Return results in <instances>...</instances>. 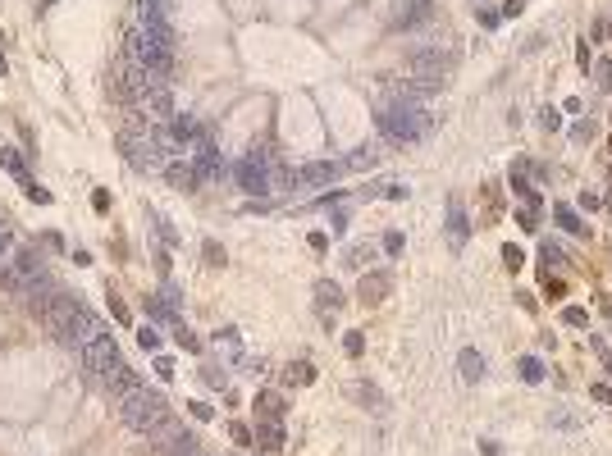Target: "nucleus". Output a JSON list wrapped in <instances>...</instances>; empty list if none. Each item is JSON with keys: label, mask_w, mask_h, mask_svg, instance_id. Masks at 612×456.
Instances as JSON below:
<instances>
[{"label": "nucleus", "mask_w": 612, "mask_h": 456, "mask_svg": "<svg viewBox=\"0 0 612 456\" xmlns=\"http://www.w3.org/2000/svg\"><path fill=\"white\" fill-rule=\"evenodd\" d=\"M23 183H28V196H33L37 206H46V201H51V192H46V187H37L33 178H23Z\"/></svg>", "instance_id": "30"}, {"label": "nucleus", "mask_w": 612, "mask_h": 456, "mask_svg": "<svg viewBox=\"0 0 612 456\" xmlns=\"http://www.w3.org/2000/svg\"><path fill=\"white\" fill-rule=\"evenodd\" d=\"M594 402H612V388H608V383H594Z\"/></svg>", "instance_id": "40"}, {"label": "nucleus", "mask_w": 612, "mask_h": 456, "mask_svg": "<svg viewBox=\"0 0 612 456\" xmlns=\"http://www.w3.org/2000/svg\"><path fill=\"white\" fill-rule=\"evenodd\" d=\"M187 164H192V174H197V178H224V155H219V146H215V141H206V137L192 141Z\"/></svg>", "instance_id": "7"}, {"label": "nucleus", "mask_w": 612, "mask_h": 456, "mask_svg": "<svg viewBox=\"0 0 612 456\" xmlns=\"http://www.w3.org/2000/svg\"><path fill=\"white\" fill-rule=\"evenodd\" d=\"M270 155H242L238 164H233V183L242 187V192H252V196H270Z\"/></svg>", "instance_id": "4"}, {"label": "nucleus", "mask_w": 612, "mask_h": 456, "mask_svg": "<svg viewBox=\"0 0 612 456\" xmlns=\"http://www.w3.org/2000/svg\"><path fill=\"white\" fill-rule=\"evenodd\" d=\"M83 310V306L74 301V297H60V301H51V310H46V324H51V333L60 337L69 347V328H74V315Z\"/></svg>", "instance_id": "9"}, {"label": "nucleus", "mask_w": 612, "mask_h": 456, "mask_svg": "<svg viewBox=\"0 0 612 456\" xmlns=\"http://www.w3.org/2000/svg\"><path fill=\"white\" fill-rule=\"evenodd\" d=\"M187 411L197 415V420H201V424H206V420H215V411H210V406H206V402H192V406H187Z\"/></svg>", "instance_id": "33"}, {"label": "nucleus", "mask_w": 612, "mask_h": 456, "mask_svg": "<svg viewBox=\"0 0 612 456\" xmlns=\"http://www.w3.org/2000/svg\"><path fill=\"white\" fill-rule=\"evenodd\" d=\"M174 333H178V342H183V347H187V351H197V347H201V342H197V337H192V333H187V328H183V324H178V328H174Z\"/></svg>", "instance_id": "34"}, {"label": "nucleus", "mask_w": 612, "mask_h": 456, "mask_svg": "<svg viewBox=\"0 0 612 456\" xmlns=\"http://www.w3.org/2000/svg\"><path fill=\"white\" fill-rule=\"evenodd\" d=\"M384 288H389V279H380V274H371V279L361 283V297H366V301H375V297H380Z\"/></svg>", "instance_id": "23"}, {"label": "nucleus", "mask_w": 612, "mask_h": 456, "mask_svg": "<svg viewBox=\"0 0 612 456\" xmlns=\"http://www.w3.org/2000/svg\"><path fill=\"white\" fill-rule=\"evenodd\" d=\"M361 397V402H371V406H380V397H375V388H366V383H357V388H352Z\"/></svg>", "instance_id": "36"}, {"label": "nucleus", "mask_w": 612, "mask_h": 456, "mask_svg": "<svg viewBox=\"0 0 612 456\" xmlns=\"http://www.w3.org/2000/svg\"><path fill=\"white\" fill-rule=\"evenodd\" d=\"M0 288L14 297H28V301L42 306V297L51 292V274H46V261L37 251H19L10 247L0 256Z\"/></svg>", "instance_id": "1"}, {"label": "nucleus", "mask_w": 612, "mask_h": 456, "mask_svg": "<svg viewBox=\"0 0 612 456\" xmlns=\"http://www.w3.org/2000/svg\"><path fill=\"white\" fill-rule=\"evenodd\" d=\"M155 374H160V379H174V360H169V356H155Z\"/></svg>", "instance_id": "31"}, {"label": "nucleus", "mask_w": 612, "mask_h": 456, "mask_svg": "<svg viewBox=\"0 0 612 456\" xmlns=\"http://www.w3.org/2000/svg\"><path fill=\"white\" fill-rule=\"evenodd\" d=\"M229 438L238 447H247V443H252V429H247V424H229Z\"/></svg>", "instance_id": "28"}, {"label": "nucleus", "mask_w": 612, "mask_h": 456, "mask_svg": "<svg viewBox=\"0 0 612 456\" xmlns=\"http://www.w3.org/2000/svg\"><path fill=\"white\" fill-rule=\"evenodd\" d=\"M608 78H612V64H608V60H599V87H612Z\"/></svg>", "instance_id": "38"}, {"label": "nucleus", "mask_w": 612, "mask_h": 456, "mask_svg": "<svg viewBox=\"0 0 612 456\" xmlns=\"http://www.w3.org/2000/svg\"><path fill=\"white\" fill-rule=\"evenodd\" d=\"M457 365H461V379H466V383H480L484 379V356H480V351H461V356H457Z\"/></svg>", "instance_id": "14"}, {"label": "nucleus", "mask_w": 612, "mask_h": 456, "mask_svg": "<svg viewBox=\"0 0 612 456\" xmlns=\"http://www.w3.org/2000/svg\"><path fill=\"white\" fill-rule=\"evenodd\" d=\"M96 337H105V328H101V319L92 315V310H78L74 315V328H69V347H87V342H96Z\"/></svg>", "instance_id": "11"}, {"label": "nucleus", "mask_w": 612, "mask_h": 456, "mask_svg": "<svg viewBox=\"0 0 612 456\" xmlns=\"http://www.w3.org/2000/svg\"><path fill=\"white\" fill-rule=\"evenodd\" d=\"M51 5H55V0H42V10H51Z\"/></svg>", "instance_id": "42"}, {"label": "nucleus", "mask_w": 612, "mask_h": 456, "mask_svg": "<svg viewBox=\"0 0 612 456\" xmlns=\"http://www.w3.org/2000/svg\"><path fill=\"white\" fill-rule=\"evenodd\" d=\"M114 365H119V342H114L110 333L83 347V369H87V379H101V383H105V374H110Z\"/></svg>", "instance_id": "6"}, {"label": "nucleus", "mask_w": 612, "mask_h": 456, "mask_svg": "<svg viewBox=\"0 0 612 456\" xmlns=\"http://www.w3.org/2000/svg\"><path fill=\"white\" fill-rule=\"evenodd\" d=\"M553 219H558V228H562V233H571V238H585V233H590L571 206H558V210H553Z\"/></svg>", "instance_id": "15"}, {"label": "nucleus", "mask_w": 612, "mask_h": 456, "mask_svg": "<svg viewBox=\"0 0 612 456\" xmlns=\"http://www.w3.org/2000/svg\"><path fill=\"white\" fill-rule=\"evenodd\" d=\"M256 438H261V452H279V447H284V429H279V420H265L261 429H256Z\"/></svg>", "instance_id": "16"}, {"label": "nucleus", "mask_w": 612, "mask_h": 456, "mask_svg": "<svg viewBox=\"0 0 612 456\" xmlns=\"http://www.w3.org/2000/svg\"><path fill=\"white\" fill-rule=\"evenodd\" d=\"M375 119H380V132L389 141H398V146L425 137V128H430V114L416 105V100H384Z\"/></svg>", "instance_id": "2"}, {"label": "nucleus", "mask_w": 612, "mask_h": 456, "mask_svg": "<svg viewBox=\"0 0 612 456\" xmlns=\"http://www.w3.org/2000/svg\"><path fill=\"white\" fill-rule=\"evenodd\" d=\"M466 210H461V201H448V242L452 247H461V242H466Z\"/></svg>", "instance_id": "13"}, {"label": "nucleus", "mask_w": 612, "mask_h": 456, "mask_svg": "<svg viewBox=\"0 0 612 456\" xmlns=\"http://www.w3.org/2000/svg\"><path fill=\"white\" fill-rule=\"evenodd\" d=\"M0 169H5V174H14V178H28V164L19 160V151H14V146H0Z\"/></svg>", "instance_id": "17"}, {"label": "nucleus", "mask_w": 612, "mask_h": 456, "mask_svg": "<svg viewBox=\"0 0 612 456\" xmlns=\"http://www.w3.org/2000/svg\"><path fill=\"white\" fill-rule=\"evenodd\" d=\"M384 251H389V256H398V251H402V233H389V238H384Z\"/></svg>", "instance_id": "35"}, {"label": "nucleus", "mask_w": 612, "mask_h": 456, "mask_svg": "<svg viewBox=\"0 0 612 456\" xmlns=\"http://www.w3.org/2000/svg\"><path fill=\"white\" fill-rule=\"evenodd\" d=\"M164 415H169V406H164V397L151 392V388H137V392H128V397L119 402V420L128 424V429H137V434H151Z\"/></svg>", "instance_id": "3"}, {"label": "nucleus", "mask_w": 612, "mask_h": 456, "mask_svg": "<svg viewBox=\"0 0 612 456\" xmlns=\"http://www.w3.org/2000/svg\"><path fill=\"white\" fill-rule=\"evenodd\" d=\"M151 438H155V456H197V447H192V434H187L183 424L174 420V415H164V420L151 429Z\"/></svg>", "instance_id": "5"}, {"label": "nucleus", "mask_w": 612, "mask_h": 456, "mask_svg": "<svg viewBox=\"0 0 612 456\" xmlns=\"http://www.w3.org/2000/svg\"><path fill=\"white\" fill-rule=\"evenodd\" d=\"M10 247H14V242H10V228H5V219H0V256H5Z\"/></svg>", "instance_id": "41"}, {"label": "nucleus", "mask_w": 612, "mask_h": 456, "mask_svg": "<svg viewBox=\"0 0 612 456\" xmlns=\"http://www.w3.org/2000/svg\"><path fill=\"white\" fill-rule=\"evenodd\" d=\"M544 261H548V270H562V265H567V256H562L553 242H544Z\"/></svg>", "instance_id": "25"}, {"label": "nucleus", "mask_w": 612, "mask_h": 456, "mask_svg": "<svg viewBox=\"0 0 612 456\" xmlns=\"http://www.w3.org/2000/svg\"><path fill=\"white\" fill-rule=\"evenodd\" d=\"M284 379L288 383H311V379H316V365H311V360H293Z\"/></svg>", "instance_id": "19"}, {"label": "nucleus", "mask_w": 612, "mask_h": 456, "mask_svg": "<svg viewBox=\"0 0 612 456\" xmlns=\"http://www.w3.org/2000/svg\"><path fill=\"white\" fill-rule=\"evenodd\" d=\"M105 388H110V392H114V397H119V402H124V397H128V392H137V388H142V383H137V374H133V369H128V365H124V360H119V365H114V369H110V374H105Z\"/></svg>", "instance_id": "12"}, {"label": "nucleus", "mask_w": 612, "mask_h": 456, "mask_svg": "<svg viewBox=\"0 0 612 456\" xmlns=\"http://www.w3.org/2000/svg\"><path fill=\"white\" fill-rule=\"evenodd\" d=\"M343 347H348L352 356H361V347H366V342H361V333H343Z\"/></svg>", "instance_id": "32"}, {"label": "nucleus", "mask_w": 612, "mask_h": 456, "mask_svg": "<svg viewBox=\"0 0 612 456\" xmlns=\"http://www.w3.org/2000/svg\"><path fill=\"white\" fill-rule=\"evenodd\" d=\"M215 337H219L224 351H238V328H224V333H215Z\"/></svg>", "instance_id": "29"}, {"label": "nucleus", "mask_w": 612, "mask_h": 456, "mask_svg": "<svg viewBox=\"0 0 612 456\" xmlns=\"http://www.w3.org/2000/svg\"><path fill=\"white\" fill-rule=\"evenodd\" d=\"M448 64H452V51H434V46H416L411 51V69L425 78H443Z\"/></svg>", "instance_id": "10"}, {"label": "nucleus", "mask_w": 612, "mask_h": 456, "mask_svg": "<svg viewBox=\"0 0 612 456\" xmlns=\"http://www.w3.org/2000/svg\"><path fill=\"white\" fill-rule=\"evenodd\" d=\"M206 261H210V265H215V270H219V265H224V251H219V247H215V242H206Z\"/></svg>", "instance_id": "37"}, {"label": "nucleus", "mask_w": 612, "mask_h": 456, "mask_svg": "<svg viewBox=\"0 0 612 456\" xmlns=\"http://www.w3.org/2000/svg\"><path fill=\"white\" fill-rule=\"evenodd\" d=\"M503 261H507V270H521V265H525V256H521L516 242H507V247H503Z\"/></svg>", "instance_id": "24"}, {"label": "nucleus", "mask_w": 612, "mask_h": 456, "mask_svg": "<svg viewBox=\"0 0 612 456\" xmlns=\"http://www.w3.org/2000/svg\"><path fill=\"white\" fill-rule=\"evenodd\" d=\"M343 169L348 164L343 160H320V164H302L297 169V187H306V192H316V187H329L334 178H343Z\"/></svg>", "instance_id": "8"}, {"label": "nucleus", "mask_w": 612, "mask_h": 456, "mask_svg": "<svg viewBox=\"0 0 612 456\" xmlns=\"http://www.w3.org/2000/svg\"><path fill=\"white\" fill-rule=\"evenodd\" d=\"M430 14V0H416V5H407V14H398V28H407V23H420Z\"/></svg>", "instance_id": "22"}, {"label": "nucleus", "mask_w": 612, "mask_h": 456, "mask_svg": "<svg viewBox=\"0 0 612 456\" xmlns=\"http://www.w3.org/2000/svg\"><path fill=\"white\" fill-rule=\"evenodd\" d=\"M256 411H261L265 420H279V415H284V406H279V397H274V392H261V397H256Z\"/></svg>", "instance_id": "21"}, {"label": "nucleus", "mask_w": 612, "mask_h": 456, "mask_svg": "<svg viewBox=\"0 0 612 456\" xmlns=\"http://www.w3.org/2000/svg\"><path fill=\"white\" fill-rule=\"evenodd\" d=\"M137 342H142L146 351H160V333H155V328H137Z\"/></svg>", "instance_id": "26"}, {"label": "nucleus", "mask_w": 612, "mask_h": 456, "mask_svg": "<svg viewBox=\"0 0 612 456\" xmlns=\"http://www.w3.org/2000/svg\"><path fill=\"white\" fill-rule=\"evenodd\" d=\"M516 374H521L525 383H544V365H539V356H521V360H516Z\"/></svg>", "instance_id": "18"}, {"label": "nucleus", "mask_w": 612, "mask_h": 456, "mask_svg": "<svg viewBox=\"0 0 612 456\" xmlns=\"http://www.w3.org/2000/svg\"><path fill=\"white\" fill-rule=\"evenodd\" d=\"M562 319H567L571 328H585V324H590V315H585L580 306H567V315H562Z\"/></svg>", "instance_id": "27"}, {"label": "nucleus", "mask_w": 612, "mask_h": 456, "mask_svg": "<svg viewBox=\"0 0 612 456\" xmlns=\"http://www.w3.org/2000/svg\"><path fill=\"white\" fill-rule=\"evenodd\" d=\"M316 297H320V306H325V310H329V306H339V301H343L339 283H329V279H320V283H316Z\"/></svg>", "instance_id": "20"}, {"label": "nucleus", "mask_w": 612, "mask_h": 456, "mask_svg": "<svg viewBox=\"0 0 612 456\" xmlns=\"http://www.w3.org/2000/svg\"><path fill=\"white\" fill-rule=\"evenodd\" d=\"M594 351H599V360H603V365H608V374H612V351H608V347H603L599 337H594Z\"/></svg>", "instance_id": "39"}]
</instances>
